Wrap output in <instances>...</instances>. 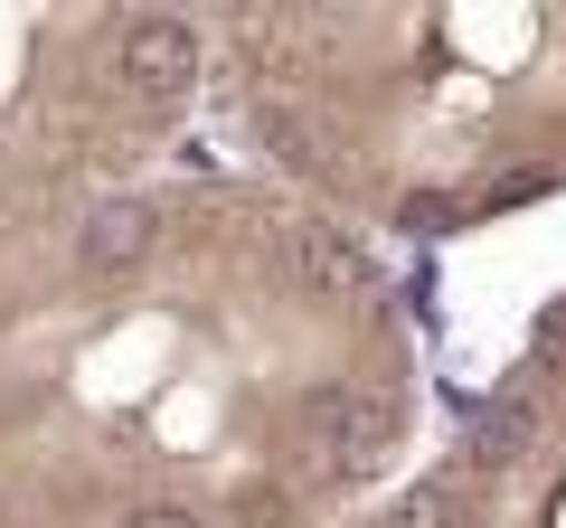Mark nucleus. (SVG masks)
<instances>
[{"label": "nucleus", "mask_w": 566, "mask_h": 528, "mask_svg": "<svg viewBox=\"0 0 566 528\" xmlns=\"http://www.w3.org/2000/svg\"><path fill=\"white\" fill-rule=\"evenodd\" d=\"M424 340L378 245L255 170H151L0 255V528H340Z\"/></svg>", "instance_id": "f257e3e1"}, {"label": "nucleus", "mask_w": 566, "mask_h": 528, "mask_svg": "<svg viewBox=\"0 0 566 528\" xmlns=\"http://www.w3.org/2000/svg\"><path fill=\"white\" fill-rule=\"evenodd\" d=\"M199 39L255 180L359 245L566 199V0H237Z\"/></svg>", "instance_id": "f03ea898"}, {"label": "nucleus", "mask_w": 566, "mask_h": 528, "mask_svg": "<svg viewBox=\"0 0 566 528\" xmlns=\"http://www.w3.org/2000/svg\"><path fill=\"white\" fill-rule=\"evenodd\" d=\"M208 104L199 10L0 0V255L170 170Z\"/></svg>", "instance_id": "7ed1b4c3"}, {"label": "nucleus", "mask_w": 566, "mask_h": 528, "mask_svg": "<svg viewBox=\"0 0 566 528\" xmlns=\"http://www.w3.org/2000/svg\"><path fill=\"white\" fill-rule=\"evenodd\" d=\"M340 528H566V303H547L463 425Z\"/></svg>", "instance_id": "20e7f679"}]
</instances>
